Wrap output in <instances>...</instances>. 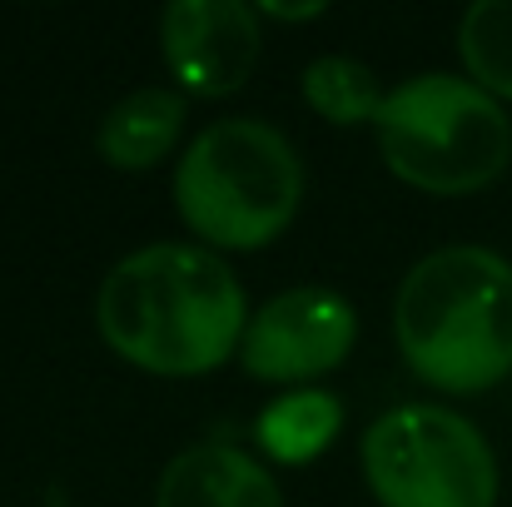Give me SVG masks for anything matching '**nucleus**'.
I'll use <instances>...</instances> for the list:
<instances>
[{
	"instance_id": "f8f14e48",
	"label": "nucleus",
	"mask_w": 512,
	"mask_h": 507,
	"mask_svg": "<svg viewBox=\"0 0 512 507\" xmlns=\"http://www.w3.org/2000/svg\"><path fill=\"white\" fill-rule=\"evenodd\" d=\"M458 55L468 80H478L493 100H512V0H478L458 25Z\"/></svg>"
},
{
	"instance_id": "6e6552de",
	"label": "nucleus",
	"mask_w": 512,
	"mask_h": 507,
	"mask_svg": "<svg viewBox=\"0 0 512 507\" xmlns=\"http://www.w3.org/2000/svg\"><path fill=\"white\" fill-rule=\"evenodd\" d=\"M155 507H284L279 478L234 443H194L160 473Z\"/></svg>"
},
{
	"instance_id": "423d86ee",
	"label": "nucleus",
	"mask_w": 512,
	"mask_h": 507,
	"mask_svg": "<svg viewBox=\"0 0 512 507\" xmlns=\"http://www.w3.org/2000/svg\"><path fill=\"white\" fill-rule=\"evenodd\" d=\"M353 338H358V314L339 289L299 284L254 309L239 343V363L259 383H304L339 368L353 353Z\"/></svg>"
},
{
	"instance_id": "9b49d317",
	"label": "nucleus",
	"mask_w": 512,
	"mask_h": 507,
	"mask_svg": "<svg viewBox=\"0 0 512 507\" xmlns=\"http://www.w3.org/2000/svg\"><path fill=\"white\" fill-rule=\"evenodd\" d=\"M304 100L329 125H368V120H378L388 90H378V75L363 60H353V55H319L304 70Z\"/></svg>"
},
{
	"instance_id": "ddd939ff",
	"label": "nucleus",
	"mask_w": 512,
	"mask_h": 507,
	"mask_svg": "<svg viewBox=\"0 0 512 507\" xmlns=\"http://www.w3.org/2000/svg\"><path fill=\"white\" fill-rule=\"evenodd\" d=\"M264 15H274V20H314V15H324L329 5L324 0H309V5H279V0H269V5H259Z\"/></svg>"
},
{
	"instance_id": "20e7f679",
	"label": "nucleus",
	"mask_w": 512,
	"mask_h": 507,
	"mask_svg": "<svg viewBox=\"0 0 512 507\" xmlns=\"http://www.w3.org/2000/svg\"><path fill=\"white\" fill-rule=\"evenodd\" d=\"M383 165L423 194L488 189L512 160V120L478 80L423 70L388 90L378 120Z\"/></svg>"
},
{
	"instance_id": "1a4fd4ad",
	"label": "nucleus",
	"mask_w": 512,
	"mask_h": 507,
	"mask_svg": "<svg viewBox=\"0 0 512 507\" xmlns=\"http://www.w3.org/2000/svg\"><path fill=\"white\" fill-rule=\"evenodd\" d=\"M184 120H189L184 90H170V85L130 90L100 120V135H95L100 160L115 169H155L184 135Z\"/></svg>"
},
{
	"instance_id": "f03ea898",
	"label": "nucleus",
	"mask_w": 512,
	"mask_h": 507,
	"mask_svg": "<svg viewBox=\"0 0 512 507\" xmlns=\"http://www.w3.org/2000/svg\"><path fill=\"white\" fill-rule=\"evenodd\" d=\"M393 338L438 393H488L512 373V259L488 244L423 254L393 294Z\"/></svg>"
},
{
	"instance_id": "39448f33",
	"label": "nucleus",
	"mask_w": 512,
	"mask_h": 507,
	"mask_svg": "<svg viewBox=\"0 0 512 507\" xmlns=\"http://www.w3.org/2000/svg\"><path fill=\"white\" fill-rule=\"evenodd\" d=\"M358 463L383 507H498L493 443L443 403H403L373 418Z\"/></svg>"
},
{
	"instance_id": "0eeeda50",
	"label": "nucleus",
	"mask_w": 512,
	"mask_h": 507,
	"mask_svg": "<svg viewBox=\"0 0 512 507\" xmlns=\"http://www.w3.org/2000/svg\"><path fill=\"white\" fill-rule=\"evenodd\" d=\"M259 10L244 0H174L160 15L165 65L189 95H234L259 65Z\"/></svg>"
},
{
	"instance_id": "7ed1b4c3",
	"label": "nucleus",
	"mask_w": 512,
	"mask_h": 507,
	"mask_svg": "<svg viewBox=\"0 0 512 507\" xmlns=\"http://www.w3.org/2000/svg\"><path fill=\"white\" fill-rule=\"evenodd\" d=\"M304 199V160L269 120L234 115L199 130L174 165L179 219L204 249H264L274 244Z\"/></svg>"
},
{
	"instance_id": "9d476101",
	"label": "nucleus",
	"mask_w": 512,
	"mask_h": 507,
	"mask_svg": "<svg viewBox=\"0 0 512 507\" xmlns=\"http://www.w3.org/2000/svg\"><path fill=\"white\" fill-rule=\"evenodd\" d=\"M343 428V403L324 388H294L254 418V443L274 463H314Z\"/></svg>"
},
{
	"instance_id": "f257e3e1",
	"label": "nucleus",
	"mask_w": 512,
	"mask_h": 507,
	"mask_svg": "<svg viewBox=\"0 0 512 507\" xmlns=\"http://www.w3.org/2000/svg\"><path fill=\"white\" fill-rule=\"evenodd\" d=\"M249 319L244 284L204 244H145L125 254L95 294L100 338L160 378L214 373L239 353Z\"/></svg>"
}]
</instances>
